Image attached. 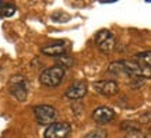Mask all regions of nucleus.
I'll use <instances>...</instances> for the list:
<instances>
[{
  "label": "nucleus",
  "instance_id": "nucleus-1",
  "mask_svg": "<svg viewBox=\"0 0 151 138\" xmlns=\"http://www.w3.org/2000/svg\"><path fill=\"white\" fill-rule=\"evenodd\" d=\"M63 77H65V69L60 66H53L43 70L39 75V81L45 87H56L63 81Z\"/></svg>",
  "mask_w": 151,
  "mask_h": 138
},
{
  "label": "nucleus",
  "instance_id": "nucleus-2",
  "mask_svg": "<svg viewBox=\"0 0 151 138\" xmlns=\"http://www.w3.org/2000/svg\"><path fill=\"white\" fill-rule=\"evenodd\" d=\"M10 94L18 101H25L28 95V81L22 75H14L9 82Z\"/></svg>",
  "mask_w": 151,
  "mask_h": 138
},
{
  "label": "nucleus",
  "instance_id": "nucleus-3",
  "mask_svg": "<svg viewBox=\"0 0 151 138\" xmlns=\"http://www.w3.org/2000/svg\"><path fill=\"white\" fill-rule=\"evenodd\" d=\"M34 114H35V119L37 122L41 124V126H50L52 123H55L56 117H58V113H56V109L49 105H39V106L34 107Z\"/></svg>",
  "mask_w": 151,
  "mask_h": 138
},
{
  "label": "nucleus",
  "instance_id": "nucleus-4",
  "mask_svg": "<svg viewBox=\"0 0 151 138\" xmlns=\"http://www.w3.org/2000/svg\"><path fill=\"white\" fill-rule=\"evenodd\" d=\"M95 43L98 45L99 50H102L104 53H109V52L113 50L116 41H115V36H113V34L111 31H108V29H101V31L95 35Z\"/></svg>",
  "mask_w": 151,
  "mask_h": 138
},
{
  "label": "nucleus",
  "instance_id": "nucleus-5",
  "mask_svg": "<svg viewBox=\"0 0 151 138\" xmlns=\"http://www.w3.org/2000/svg\"><path fill=\"white\" fill-rule=\"evenodd\" d=\"M70 133H71V127L69 123L58 122L48 126L43 135H45V138H67Z\"/></svg>",
  "mask_w": 151,
  "mask_h": 138
},
{
  "label": "nucleus",
  "instance_id": "nucleus-6",
  "mask_svg": "<svg viewBox=\"0 0 151 138\" xmlns=\"http://www.w3.org/2000/svg\"><path fill=\"white\" fill-rule=\"evenodd\" d=\"M94 89L97 91L98 94H101L104 96H113L119 92V85L115 81L111 80H102V81H95L94 84Z\"/></svg>",
  "mask_w": 151,
  "mask_h": 138
},
{
  "label": "nucleus",
  "instance_id": "nucleus-7",
  "mask_svg": "<svg viewBox=\"0 0 151 138\" xmlns=\"http://www.w3.org/2000/svg\"><path fill=\"white\" fill-rule=\"evenodd\" d=\"M115 112L111 107L106 106H99L92 112V120L98 124H108L109 122H112L115 119Z\"/></svg>",
  "mask_w": 151,
  "mask_h": 138
},
{
  "label": "nucleus",
  "instance_id": "nucleus-8",
  "mask_svg": "<svg viewBox=\"0 0 151 138\" xmlns=\"http://www.w3.org/2000/svg\"><path fill=\"white\" fill-rule=\"evenodd\" d=\"M87 89H88V85L84 82V81H78V82H74L69 89L66 91V98L69 99H81L83 96H86Z\"/></svg>",
  "mask_w": 151,
  "mask_h": 138
},
{
  "label": "nucleus",
  "instance_id": "nucleus-9",
  "mask_svg": "<svg viewBox=\"0 0 151 138\" xmlns=\"http://www.w3.org/2000/svg\"><path fill=\"white\" fill-rule=\"evenodd\" d=\"M42 53L48 54V56L59 57V56L66 53V46L63 43H52V45H48V46L42 48Z\"/></svg>",
  "mask_w": 151,
  "mask_h": 138
},
{
  "label": "nucleus",
  "instance_id": "nucleus-10",
  "mask_svg": "<svg viewBox=\"0 0 151 138\" xmlns=\"http://www.w3.org/2000/svg\"><path fill=\"white\" fill-rule=\"evenodd\" d=\"M136 63L141 67H150V52L136 54Z\"/></svg>",
  "mask_w": 151,
  "mask_h": 138
},
{
  "label": "nucleus",
  "instance_id": "nucleus-11",
  "mask_svg": "<svg viewBox=\"0 0 151 138\" xmlns=\"http://www.w3.org/2000/svg\"><path fill=\"white\" fill-rule=\"evenodd\" d=\"M16 11V7L13 4H9V3H4V1H0V16H13Z\"/></svg>",
  "mask_w": 151,
  "mask_h": 138
},
{
  "label": "nucleus",
  "instance_id": "nucleus-12",
  "mask_svg": "<svg viewBox=\"0 0 151 138\" xmlns=\"http://www.w3.org/2000/svg\"><path fill=\"white\" fill-rule=\"evenodd\" d=\"M120 128L124 130V131H127V133H130V131H139V130H140V126L134 122H123L120 124Z\"/></svg>",
  "mask_w": 151,
  "mask_h": 138
},
{
  "label": "nucleus",
  "instance_id": "nucleus-13",
  "mask_svg": "<svg viewBox=\"0 0 151 138\" xmlns=\"http://www.w3.org/2000/svg\"><path fill=\"white\" fill-rule=\"evenodd\" d=\"M83 138H106V133L104 130H94V131L86 134Z\"/></svg>",
  "mask_w": 151,
  "mask_h": 138
},
{
  "label": "nucleus",
  "instance_id": "nucleus-14",
  "mask_svg": "<svg viewBox=\"0 0 151 138\" xmlns=\"http://www.w3.org/2000/svg\"><path fill=\"white\" fill-rule=\"evenodd\" d=\"M58 61L65 64V66H63V69H65V67H70L71 64H73V59H71L70 56H65V54H62V56L58 57Z\"/></svg>",
  "mask_w": 151,
  "mask_h": 138
},
{
  "label": "nucleus",
  "instance_id": "nucleus-15",
  "mask_svg": "<svg viewBox=\"0 0 151 138\" xmlns=\"http://www.w3.org/2000/svg\"><path fill=\"white\" fill-rule=\"evenodd\" d=\"M124 138H146V134L143 133L141 130H139V131H130V133H127L124 135Z\"/></svg>",
  "mask_w": 151,
  "mask_h": 138
}]
</instances>
